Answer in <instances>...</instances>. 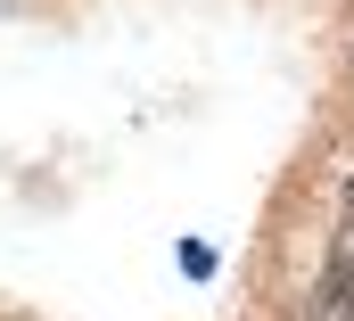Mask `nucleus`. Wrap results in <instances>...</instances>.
<instances>
[{
    "label": "nucleus",
    "instance_id": "f257e3e1",
    "mask_svg": "<svg viewBox=\"0 0 354 321\" xmlns=\"http://www.w3.org/2000/svg\"><path fill=\"white\" fill-rule=\"evenodd\" d=\"M297 321H354V297L338 288V280H322V288H313V297L297 305Z\"/></svg>",
    "mask_w": 354,
    "mask_h": 321
},
{
    "label": "nucleus",
    "instance_id": "f03ea898",
    "mask_svg": "<svg viewBox=\"0 0 354 321\" xmlns=\"http://www.w3.org/2000/svg\"><path fill=\"white\" fill-rule=\"evenodd\" d=\"M322 280H338V288L354 297V223L338 231V247H330V272H322Z\"/></svg>",
    "mask_w": 354,
    "mask_h": 321
}]
</instances>
